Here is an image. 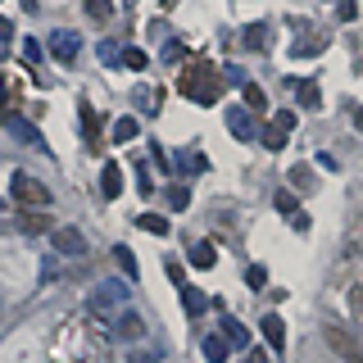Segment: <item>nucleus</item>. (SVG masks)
I'll return each mask as SVG.
<instances>
[{"mask_svg": "<svg viewBox=\"0 0 363 363\" xmlns=\"http://www.w3.org/2000/svg\"><path fill=\"white\" fill-rule=\"evenodd\" d=\"M100 196H105V200H118L123 196V168L113 164V159L100 168Z\"/></svg>", "mask_w": 363, "mask_h": 363, "instance_id": "6e6552de", "label": "nucleus"}, {"mask_svg": "<svg viewBox=\"0 0 363 363\" xmlns=\"http://www.w3.org/2000/svg\"><path fill=\"white\" fill-rule=\"evenodd\" d=\"M286 182H291V191H300V196H309V191L318 186V182H313V168H309V164H295Z\"/></svg>", "mask_w": 363, "mask_h": 363, "instance_id": "f8f14e48", "label": "nucleus"}, {"mask_svg": "<svg viewBox=\"0 0 363 363\" xmlns=\"http://www.w3.org/2000/svg\"><path fill=\"white\" fill-rule=\"evenodd\" d=\"M241 96H245V109H255V113H259V109H268V96H264V91H259L255 82H245V86H241Z\"/></svg>", "mask_w": 363, "mask_h": 363, "instance_id": "aec40b11", "label": "nucleus"}, {"mask_svg": "<svg viewBox=\"0 0 363 363\" xmlns=\"http://www.w3.org/2000/svg\"><path fill=\"white\" fill-rule=\"evenodd\" d=\"M50 55L60 64H73L77 60V37L73 32H50Z\"/></svg>", "mask_w": 363, "mask_h": 363, "instance_id": "1a4fd4ad", "label": "nucleus"}, {"mask_svg": "<svg viewBox=\"0 0 363 363\" xmlns=\"http://www.w3.org/2000/svg\"><path fill=\"white\" fill-rule=\"evenodd\" d=\"M9 109V86H5V77H0V113Z\"/></svg>", "mask_w": 363, "mask_h": 363, "instance_id": "58836bf2", "label": "nucleus"}, {"mask_svg": "<svg viewBox=\"0 0 363 363\" xmlns=\"http://www.w3.org/2000/svg\"><path fill=\"white\" fill-rule=\"evenodd\" d=\"M9 37H14V23H9L5 14H0V41H9Z\"/></svg>", "mask_w": 363, "mask_h": 363, "instance_id": "4c0bfd02", "label": "nucleus"}, {"mask_svg": "<svg viewBox=\"0 0 363 363\" xmlns=\"http://www.w3.org/2000/svg\"><path fill=\"white\" fill-rule=\"evenodd\" d=\"M50 245H55V255H68V259L86 255V236L77 232V227H55V232H50Z\"/></svg>", "mask_w": 363, "mask_h": 363, "instance_id": "20e7f679", "label": "nucleus"}, {"mask_svg": "<svg viewBox=\"0 0 363 363\" xmlns=\"http://www.w3.org/2000/svg\"><path fill=\"white\" fill-rule=\"evenodd\" d=\"M223 336L232 340V345H250V327L236 323V318H223Z\"/></svg>", "mask_w": 363, "mask_h": 363, "instance_id": "f3484780", "label": "nucleus"}, {"mask_svg": "<svg viewBox=\"0 0 363 363\" xmlns=\"http://www.w3.org/2000/svg\"><path fill=\"white\" fill-rule=\"evenodd\" d=\"M350 309H354V318L363 323V286H354V291H350Z\"/></svg>", "mask_w": 363, "mask_h": 363, "instance_id": "7c9ffc66", "label": "nucleus"}, {"mask_svg": "<svg viewBox=\"0 0 363 363\" xmlns=\"http://www.w3.org/2000/svg\"><path fill=\"white\" fill-rule=\"evenodd\" d=\"M259 327H264V340H268V345H272V350L281 354V350H286V323H281L277 313H268V318H264Z\"/></svg>", "mask_w": 363, "mask_h": 363, "instance_id": "9b49d317", "label": "nucleus"}, {"mask_svg": "<svg viewBox=\"0 0 363 363\" xmlns=\"http://www.w3.org/2000/svg\"><path fill=\"white\" fill-rule=\"evenodd\" d=\"M23 55H28V64H41V45H37V41L23 45Z\"/></svg>", "mask_w": 363, "mask_h": 363, "instance_id": "c9c22d12", "label": "nucleus"}, {"mask_svg": "<svg viewBox=\"0 0 363 363\" xmlns=\"http://www.w3.org/2000/svg\"><path fill=\"white\" fill-rule=\"evenodd\" d=\"M123 300H128V286H123V281H105V286L91 295L96 313H105V309H113V304H123Z\"/></svg>", "mask_w": 363, "mask_h": 363, "instance_id": "0eeeda50", "label": "nucleus"}, {"mask_svg": "<svg viewBox=\"0 0 363 363\" xmlns=\"http://www.w3.org/2000/svg\"><path fill=\"white\" fill-rule=\"evenodd\" d=\"M0 123H5V132H14V136H18V141H28V145H45V141H41V132H37V128H32V123H28V118H18V113H14V109H5V113H0Z\"/></svg>", "mask_w": 363, "mask_h": 363, "instance_id": "39448f33", "label": "nucleus"}, {"mask_svg": "<svg viewBox=\"0 0 363 363\" xmlns=\"http://www.w3.org/2000/svg\"><path fill=\"white\" fill-rule=\"evenodd\" d=\"M336 14H340V18H345V23H350V18H354V14H359V5H354V0H340V9H336Z\"/></svg>", "mask_w": 363, "mask_h": 363, "instance_id": "f704fd0d", "label": "nucleus"}, {"mask_svg": "<svg viewBox=\"0 0 363 363\" xmlns=\"http://www.w3.org/2000/svg\"><path fill=\"white\" fill-rule=\"evenodd\" d=\"M182 304H186V313H191V318H200L204 309H209V295H204L200 286H182Z\"/></svg>", "mask_w": 363, "mask_h": 363, "instance_id": "ddd939ff", "label": "nucleus"}, {"mask_svg": "<svg viewBox=\"0 0 363 363\" xmlns=\"http://www.w3.org/2000/svg\"><path fill=\"white\" fill-rule=\"evenodd\" d=\"M136 227H141V232H155V236H168V218H164V213H141Z\"/></svg>", "mask_w": 363, "mask_h": 363, "instance_id": "a211bd4d", "label": "nucleus"}, {"mask_svg": "<svg viewBox=\"0 0 363 363\" xmlns=\"http://www.w3.org/2000/svg\"><path fill=\"white\" fill-rule=\"evenodd\" d=\"M323 45H327L323 37H313V41H295V45H291V60H304V55H318Z\"/></svg>", "mask_w": 363, "mask_h": 363, "instance_id": "5701e85b", "label": "nucleus"}, {"mask_svg": "<svg viewBox=\"0 0 363 363\" xmlns=\"http://www.w3.org/2000/svg\"><path fill=\"white\" fill-rule=\"evenodd\" d=\"M9 191H14V200L23 204V209H45V204H50V191H45L41 182L32 177V173H18Z\"/></svg>", "mask_w": 363, "mask_h": 363, "instance_id": "f03ea898", "label": "nucleus"}, {"mask_svg": "<svg viewBox=\"0 0 363 363\" xmlns=\"http://www.w3.org/2000/svg\"><path fill=\"white\" fill-rule=\"evenodd\" d=\"M141 332H145V323H141L136 313H123V318H118V336H123V340H136Z\"/></svg>", "mask_w": 363, "mask_h": 363, "instance_id": "6ab92c4d", "label": "nucleus"}, {"mask_svg": "<svg viewBox=\"0 0 363 363\" xmlns=\"http://www.w3.org/2000/svg\"><path fill=\"white\" fill-rule=\"evenodd\" d=\"M191 264H196V268H213V245L200 241L196 250H191Z\"/></svg>", "mask_w": 363, "mask_h": 363, "instance_id": "b1692460", "label": "nucleus"}, {"mask_svg": "<svg viewBox=\"0 0 363 363\" xmlns=\"http://www.w3.org/2000/svg\"><path fill=\"white\" fill-rule=\"evenodd\" d=\"M82 128H86L91 141H96V113H91V105H82Z\"/></svg>", "mask_w": 363, "mask_h": 363, "instance_id": "473e14b6", "label": "nucleus"}, {"mask_svg": "<svg viewBox=\"0 0 363 363\" xmlns=\"http://www.w3.org/2000/svg\"><path fill=\"white\" fill-rule=\"evenodd\" d=\"M123 64H128V68H145V50H136V45L123 50Z\"/></svg>", "mask_w": 363, "mask_h": 363, "instance_id": "bb28decb", "label": "nucleus"}, {"mask_svg": "<svg viewBox=\"0 0 363 363\" xmlns=\"http://www.w3.org/2000/svg\"><path fill=\"white\" fill-rule=\"evenodd\" d=\"M100 60H105V64H113V60H123V55H118V45H113V41H100Z\"/></svg>", "mask_w": 363, "mask_h": 363, "instance_id": "2f4dec72", "label": "nucleus"}, {"mask_svg": "<svg viewBox=\"0 0 363 363\" xmlns=\"http://www.w3.org/2000/svg\"><path fill=\"white\" fill-rule=\"evenodd\" d=\"M18 227H23V232H55V227H50V218H45V213H37V209H23Z\"/></svg>", "mask_w": 363, "mask_h": 363, "instance_id": "dca6fc26", "label": "nucleus"}, {"mask_svg": "<svg viewBox=\"0 0 363 363\" xmlns=\"http://www.w3.org/2000/svg\"><path fill=\"white\" fill-rule=\"evenodd\" d=\"M291 128H295V113H291V109H277V113H272V123H268L264 132H259L264 150H286V141H291Z\"/></svg>", "mask_w": 363, "mask_h": 363, "instance_id": "7ed1b4c3", "label": "nucleus"}, {"mask_svg": "<svg viewBox=\"0 0 363 363\" xmlns=\"http://www.w3.org/2000/svg\"><path fill=\"white\" fill-rule=\"evenodd\" d=\"M245 45H255V50H264V28H259V23H255V28H245Z\"/></svg>", "mask_w": 363, "mask_h": 363, "instance_id": "c85d7f7f", "label": "nucleus"}, {"mask_svg": "<svg viewBox=\"0 0 363 363\" xmlns=\"http://www.w3.org/2000/svg\"><path fill=\"white\" fill-rule=\"evenodd\" d=\"M227 132L236 136V141H255V118H250V109H227Z\"/></svg>", "mask_w": 363, "mask_h": 363, "instance_id": "423d86ee", "label": "nucleus"}, {"mask_svg": "<svg viewBox=\"0 0 363 363\" xmlns=\"http://www.w3.org/2000/svg\"><path fill=\"white\" fill-rule=\"evenodd\" d=\"M291 223H295V232H309V213L295 209V213H291Z\"/></svg>", "mask_w": 363, "mask_h": 363, "instance_id": "e433bc0d", "label": "nucleus"}, {"mask_svg": "<svg viewBox=\"0 0 363 363\" xmlns=\"http://www.w3.org/2000/svg\"><path fill=\"white\" fill-rule=\"evenodd\" d=\"M354 128H359V132H363V109H359V113H354Z\"/></svg>", "mask_w": 363, "mask_h": 363, "instance_id": "a19ab883", "label": "nucleus"}, {"mask_svg": "<svg viewBox=\"0 0 363 363\" xmlns=\"http://www.w3.org/2000/svg\"><path fill=\"white\" fill-rule=\"evenodd\" d=\"M277 209L281 213H295V209H300V204H295V191H277Z\"/></svg>", "mask_w": 363, "mask_h": 363, "instance_id": "a878e982", "label": "nucleus"}, {"mask_svg": "<svg viewBox=\"0 0 363 363\" xmlns=\"http://www.w3.org/2000/svg\"><path fill=\"white\" fill-rule=\"evenodd\" d=\"M164 5H168V9H173V5H177V0H164Z\"/></svg>", "mask_w": 363, "mask_h": 363, "instance_id": "79ce46f5", "label": "nucleus"}, {"mask_svg": "<svg viewBox=\"0 0 363 363\" xmlns=\"http://www.w3.org/2000/svg\"><path fill=\"white\" fill-rule=\"evenodd\" d=\"M136 132H141L136 118H118V123H113V141H136Z\"/></svg>", "mask_w": 363, "mask_h": 363, "instance_id": "412c9836", "label": "nucleus"}, {"mask_svg": "<svg viewBox=\"0 0 363 363\" xmlns=\"http://www.w3.org/2000/svg\"><path fill=\"white\" fill-rule=\"evenodd\" d=\"M227 350H232L227 336H204V359L209 363H227Z\"/></svg>", "mask_w": 363, "mask_h": 363, "instance_id": "4468645a", "label": "nucleus"}, {"mask_svg": "<svg viewBox=\"0 0 363 363\" xmlns=\"http://www.w3.org/2000/svg\"><path fill=\"white\" fill-rule=\"evenodd\" d=\"M250 363H272V359L264 354V350H250Z\"/></svg>", "mask_w": 363, "mask_h": 363, "instance_id": "ea45409f", "label": "nucleus"}, {"mask_svg": "<svg viewBox=\"0 0 363 363\" xmlns=\"http://www.w3.org/2000/svg\"><path fill=\"white\" fill-rule=\"evenodd\" d=\"M218 86H223V77L213 73V64H196L191 73H182V96L200 100V105H213V100H218Z\"/></svg>", "mask_w": 363, "mask_h": 363, "instance_id": "f257e3e1", "label": "nucleus"}, {"mask_svg": "<svg viewBox=\"0 0 363 363\" xmlns=\"http://www.w3.org/2000/svg\"><path fill=\"white\" fill-rule=\"evenodd\" d=\"M245 281H250V286H264V281H268V272H264V268H259V264H255V268H250V272H245Z\"/></svg>", "mask_w": 363, "mask_h": 363, "instance_id": "72a5a7b5", "label": "nucleus"}, {"mask_svg": "<svg viewBox=\"0 0 363 363\" xmlns=\"http://www.w3.org/2000/svg\"><path fill=\"white\" fill-rule=\"evenodd\" d=\"M295 96H300V109H318L323 105V91H318V82L309 77V82H300L295 86Z\"/></svg>", "mask_w": 363, "mask_h": 363, "instance_id": "2eb2a0df", "label": "nucleus"}, {"mask_svg": "<svg viewBox=\"0 0 363 363\" xmlns=\"http://www.w3.org/2000/svg\"><path fill=\"white\" fill-rule=\"evenodd\" d=\"M327 345L336 350V354H345V359H354V363H363V350L354 345V340H350L345 332H340V327H327Z\"/></svg>", "mask_w": 363, "mask_h": 363, "instance_id": "9d476101", "label": "nucleus"}, {"mask_svg": "<svg viewBox=\"0 0 363 363\" xmlns=\"http://www.w3.org/2000/svg\"><path fill=\"white\" fill-rule=\"evenodd\" d=\"M223 82H232V86H245V73H241L236 64H227V68H223Z\"/></svg>", "mask_w": 363, "mask_h": 363, "instance_id": "cd10ccee", "label": "nucleus"}, {"mask_svg": "<svg viewBox=\"0 0 363 363\" xmlns=\"http://www.w3.org/2000/svg\"><path fill=\"white\" fill-rule=\"evenodd\" d=\"M86 14L96 18V23H105L113 14V0H86Z\"/></svg>", "mask_w": 363, "mask_h": 363, "instance_id": "393cba45", "label": "nucleus"}, {"mask_svg": "<svg viewBox=\"0 0 363 363\" xmlns=\"http://www.w3.org/2000/svg\"><path fill=\"white\" fill-rule=\"evenodd\" d=\"M168 200L177 204V209H186V200H191V191L186 186H168Z\"/></svg>", "mask_w": 363, "mask_h": 363, "instance_id": "c756f323", "label": "nucleus"}, {"mask_svg": "<svg viewBox=\"0 0 363 363\" xmlns=\"http://www.w3.org/2000/svg\"><path fill=\"white\" fill-rule=\"evenodd\" d=\"M113 259H118V268H123V277H136V255L128 245H113Z\"/></svg>", "mask_w": 363, "mask_h": 363, "instance_id": "4be33fe9", "label": "nucleus"}]
</instances>
